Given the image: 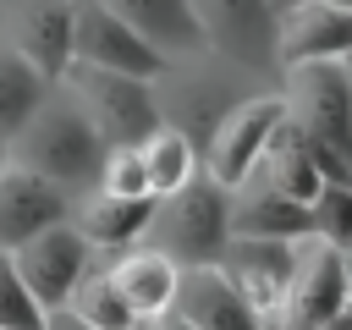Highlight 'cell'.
<instances>
[{
    "label": "cell",
    "instance_id": "obj_1",
    "mask_svg": "<svg viewBox=\"0 0 352 330\" xmlns=\"http://www.w3.org/2000/svg\"><path fill=\"white\" fill-rule=\"evenodd\" d=\"M104 138H99V126L82 116V104L72 99V94H44V104L22 121V132L6 143V160H16V165H28V170H38L44 182H55V187H82V182H94L99 176V160H104Z\"/></svg>",
    "mask_w": 352,
    "mask_h": 330
},
{
    "label": "cell",
    "instance_id": "obj_2",
    "mask_svg": "<svg viewBox=\"0 0 352 330\" xmlns=\"http://www.w3.org/2000/svg\"><path fill=\"white\" fill-rule=\"evenodd\" d=\"M286 121L308 138L324 176L352 182V66L346 60H308L286 66Z\"/></svg>",
    "mask_w": 352,
    "mask_h": 330
},
{
    "label": "cell",
    "instance_id": "obj_3",
    "mask_svg": "<svg viewBox=\"0 0 352 330\" xmlns=\"http://www.w3.org/2000/svg\"><path fill=\"white\" fill-rule=\"evenodd\" d=\"M148 236H154V248L170 253L176 264L220 258V248H226V236H231V187H220L209 170L192 176L187 187H176V192L160 198Z\"/></svg>",
    "mask_w": 352,
    "mask_h": 330
},
{
    "label": "cell",
    "instance_id": "obj_4",
    "mask_svg": "<svg viewBox=\"0 0 352 330\" xmlns=\"http://www.w3.org/2000/svg\"><path fill=\"white\" fill-rule=\"evenodd\" d=\"M60 82H72V99L82 104V116L99 126L104 143H143V138L160 126L154 77H132V72H110V66L72 60Z\"/></svg>",
    "mask_w": 352,
    "mask_h": 330
},
{
    "label": "cell",
    "instance_id": "obj_5",
    "mask_svg": "<svg viewBox=\"0 0 352 330\" xmlns=\"http://www.w3.org/2000/svg\"><path fill=\"white\" fill-rule=\"evenodd\" d=\"M341 308H346V253L314 231L297 236V258H292V280H286L275 330H314Z\"/></svg>",
    "mask_w": 352,
    "mask_h": 330
},
{
    "label": "cell",
    "instance_id": "obj_6",
    "mask_svg": "<svg viewBox=\"0 0 352 330\" xmlns=\"http://www.w3.org/2000/svg\"><path fill=\"white\" fill-rule=\"evenodd\" d=\"M88 253H94V248H88V236H82L72 220H50V226H38L33 236H22V242L11 248L28 292H33L44 308H66V302H72L77 280L88 275Z\"/></svg>",
    "mask_w": 352,
    "mask_h": 330
},
{
    "label": "cell",
    "instance_id": "obj_7",
    "mask_svg": "<svg viewBox=\"0 0 352 330\" xmlns=\"http://www.w3.org/2000/svg\"><path fill=\"white\" fill-rule=\"evenodd\" d=\"M0 28H6V44L28 66H38L50 82L66 77L72 33H77V0H0Z\"/></svg>",
    "mask_w": 352,
    "mask_h": 330
},
{
    "label": "cell",
    "instance_id": "obj_8",
    "mask_svg": "<svg viewBox=\"0 0 352 330\" xmlns=\"http://www.w3.org/2000/svg\"><path fill=\"white\" fill-rule=\"evenodd\" d=\"M280 116H286L280 94H253V99H242L236 110H226L220 126H214V138H209L204 170H209L220 187H242V182L253 176V165H258L270 132L280 126Z\"/></svg>",
    "mask_w": 352,
    "mask_h": 330
},
{
    "label": "cell",
    "instance_id": "obj_9",
    "mask_svg": "<svg viewBox=\"0 0 352 330\" xmlns=\"http://www.w3.org/2000/svg\"><path fill=\"white\" fill-rule=\"evenodd\" d=\"M292 258H297V242H286V236H242V231H231L214 264H220V270L236 280V292L258 308L264 330H275V314H280L286 280H292Z\"/></svg>",
    "mask_w": 352,
    "mask_h": 330
},
{
    "label": "cell",
    "instance_id": "obj_10",
    "mask_svg": "<svg viewBox=\"0 0 352 330\" xmlns=\"http://www.w3.org/2000/svg\"><path fill=\"white\" fill-rule=\"evenodd\" d=\"M72 60L88 66H110V72H132V77H160L170 60L138 33L126 28L110 6L99 0H77V33H72Z\"/></svg>",
    "mask_w": 352,
    "mask_h": 330
},
{
    "label": "cell",
    "instance_id": "obj_11",
    "mask_svg": "<svg viewBox=\"0 0 352 330\" xmlns=\"http://www.w3.org/2000/svg\"><path fill=\"white\" fill-rule=\"evenodd\" d=\"M204 50L242 66H275V6L270 0H192Z\"/></svg>",
    "mask_w": 352,
    "mask_h": 330
},
{
    "label": "cell",
    "instance_id": "obj_12",
    "mask_svg": "<svg viewBox=\"0 0 352 330\" xmlns=\"http://www.w3.org/2000/svg\"><path fill=\"white\" fill-rule=\"evenodd\" d=\"M352 60V11L336 0H297L275 16V66Z\"/></svg>",
    "mask_w": 352,
    "mask_h": 330
},
{
    "label": "cell",
    "instance_id": "obj_13",
    "mask_svg": "<svg viewBox=\"0 0 352 330\" xmlns=\"http://www.w3.org/2000/svg\"><path fill=\"white\" fill-rule=\"evenodd\" d=\"M176 314H187L198 330H264L258 308L236 292V280L204 258V264H182V286H176Z\"/></svg>",
    "mask_w": 352,
    "mask_h": 330
},
{
    "label": "cell",
    "instance_id": "obj_14",
    "mask_svg": "<svg viewBox=\"0 0 352 330\" xmlns=\"http://www.w3.org/2000/svg\"><path fill=\"white\" fill-rule=\"evenodd\" d=\"M66 204H72L66 187L6 160V148H0V248H16L22 236H33L50 220H66Z\"/></svg>",
    "mask_w": 352,
    "mask_h": 330
},
{
    "label": "cell",
    "instance_id": "obj_15",
    "mask_svg": "<svg viewBox=\"0 0 352 330\" xmlns=\"http://www.w3.org/2000/svg\"><path fill=\"white\" fill-rule=\"evenodd\" d=\"M110 275H116L126 308L138 314V324L154 319V314H165V308L176 302V286H182V264H176L170 253H160V248H138V242L110 264Z\"/></svg>",
    "mask_w": 352,
    "mask_h": 330
},
{
    "label": "cell",
    "instance_id": "obj_16",
    "mask_svg": "<svg viewBox=\"0 0 352 330\" xmlns=\"http://www.w3.org/2000/svg\"><path fill=\"white\" fill-rule=\"evenodd\" d=\"M231 231H242V236H286V242H297V236L314 231V214H308V204L280 198L264 176H248L242 187H231Z\"/></svg>",
    "mask_w": 352,
    "mask_h": 330
},
{
    "label": "cell",
    "instance_id": "obj_17",
    "mask_svg": "<svg viewBox=\"0 0 352 330\" xmlns=\"http://www.w3.org/2000/svg\"><path fill=\"white\" fill-rule=\"evenodd\" d=\"M253 176H264L280 198H292V204H308L319 187H324V165L314 160V148H308V138L280 116V126L270 132V143H264V154H258V165H253Z\"/></svg>",
    "mask_w": 352,
    "mask_h": 330
},
{
    "label": "cell",
    "instance_id": "obj_18",
    "mask_svg": "<svg viewBox=\"0 0 352 330\" xmlns=\"http://www.w3.org/2000/svg\"><path fill=\"white\" fill-rule=\"evenodd\" d=\"M154 209H160L154 192H143V198H116V192H99V187H94V198H82V209H77L72 226L88 236V248H132V242L148 236Z\"/></svg>",
    "mask_w": 352,
    "mask_h": 330
},
{
    "label": "cell",
    "instance_id": "obj_19",
    "mask_svg": "<svg viewBox=\"0 0 352 330\" xmlns=\"http://www.w3.org/2000/svg\"><path fill=\"white\" fill-rule=\"evenodd\" d=\"M99 6H110L126 28H138L165 60H170V55H192V50H204L192 0H99Z\"/></svg>",
    "mask_w": 352,
    "mask_h": 330
},
{
    "label": "cell",
    "instance_id": "obj_20",
    "mask_svg": "<svg viewBox=\"0 0 352 330\" xmlns=\"http://www.w3.org/2000/svg\"><path fill=\"white\" fill-rule=\"evenodd\" d=\"M50 88H55V82H50L38 66H28L11 44H0V148L22 132V121L44 104Z\"/></svg>",
    "mask_w": 352,
    "mask_h": 330
},
{
    "label": "cell",
    "instance_id": "obj_21",
    "mask_svg": "<svg viewBox=\"0 0 352 330\" xmlns=\"http://www.w3.org/2000/svg\"><path fill=\"white\" fill-rule=\"evenodd\" d=\"M138 148H143V170H148V192L154 198H165V192H176V187H187L198 176V154H192V138L182 126L160 121Z\"/></svg>",
    "mask_w": 352,
    "mask_h": 330
},
{
    "label": "cell",
    "instance_id": "obj_22",
    "mask_svg": "<svg viewBox=\"0 0 352 330\" xmlns=\"http://www.w3.org/2000/svg\"><path fill=\"white\" fill-rule=\"evenodd\" d=\"M66 308H72L88 330H138V314L126 308V297H121V286H116L110 270H88V275L77 280V292H72Z\"/></svg>",
    "mask_w": 352,
    "mask_h": 330
},
{
    "label": "cell",
    "instance_id": "obj_23",
    "mask_svg": "<svg viewBox=\"0 0 352 330\" xmlns=\"http://www.w3.org/2000/svg\"><path fill=\"white\" fill-rule=\"evenodd\" d=\"M50 324V308L28 292L11 248H0V330H44Z\"/></svg>",
    "mask_w": 352,
    "mask_h": 330
},
{
    "label": "cell",
    "instance_id": "obj_24",
    "mask_svg": "<svg viewBox=\"0 0 352 330\" xmlns=\"http://www.w3.org/2000/svg\"><path fill=\"white\" fill-rule=\"evenodd\" d=\"M308 214H314V236L346 248V242H352V182L324 176V187L308 198Z\"/></svg>",
    "mask_w": 352,
    "mask_h": 330
},
{
    "label": "cell",
    "instance_id": "obj_25",
    "mask_svg": "<svg viewBox=\"0 0 352 330\" xmlns=\"http://www.w3.org/2000/svg\"><path fill=\"white\" fill-rule=\"evenodd\" d=\"M94 187H99V192H116V198H143V192H148L143 148H138V143H110V148H104V160H99Z\"/></svg>",
    "mask_w": 352,
    "mask_h": 330
},
{
    "label": "cell",
    "instance_id": "obj_26",
    "mask_svg": "<svg viewBox=\"0 0 352 330\" xmlns=\"http://www.w3.org/2000/svg\"><path fill=\"white\" fill-rule=\"evenodd\" d=\"M138 330H198L187 314H176V308H165V314H154V319H143Z\"/></svg>",
    "mask_w": 352,
    "mask_h": 330
},
{
    "label": "cell",
    "instance_id": "obj_27",
    "mask_svg": "<svg viewBox=\"0 0 352 330\" xmlns=\"http://www.w3.org/2000/svg\"><path fill=\"white\" fill-rule=\"evenodd\" d=\"M44 330H88V324H82L72 308H50V324H44Z\"/></svg>",
    "mask_w": 352,
    "mask_h": 330
},
{
    "label": "cell",
    "instance_id": "obj_28",
    "mask_svg": "<svg viewBox=\"0 0 352 330\" xmlns=\"http://www.w3.org/2000/svg\"><path fill=\"white\" fill-rule=\"evenodd\" d=\"M314 330H352V308H341V314H330L324 324H314Z\"/></svg>",
    "mask_w": 352,
    "mask_h": 330
},
{
    "label": "cell",
    "instance_id": "obj_29",
    "mask_svg": "<svg viewBox=\"0 0 352 330\" xmlns=\"http://www.w3.org/2000/svg\"><path fill=\"white\" fill-rule=\"evenodd\" d=\"M341 253H346V308H352V242H346Z\"/></svg>",
    "mask_w": 352,
    "mask_h": 330
},
{
    "label": "cell",
    "instance_id": "obj_30",
    "mask_svg": "<svg viewBox=\"0 0 352 330\" xmlns=\"http://www.w3.org/2000/svg\"><path fill=\"white\" fill-rule=\"evenodd\" d=\"M270 6H275V16H280V11H286V6H297V0H270Z\"/></svg>",
    "mask_w": 352,
    "mask_h": 330
},
{
    "label": "cell",
    "instance_id": "obj_31",
    "mask_svg": "<svg viewBox=\"0 0 352 330\" xmlns=\"http://www.w3.org/2000/svg\"><path fill=\"white\" fill-rule=\"evenodd\" d=\"M336 6H341V11H352V0H336Z\"/></svg>",
    "mask_w": 352,
    "mask_h": 330
},
{
    "label": "cell",
    "instance_id": "obj_32",
    "mask_svg": "<svg viewBox=\"0 0 352 330\" xmlns=\"http://www.w3.org/2000/svg\"><path fill=\"white\" fill-rule=\"evenodd\" d=\"M346 66H352V60H346Z\"/></svg>",
    "mask_w": 352,
    "mask_h": 330
}]
</instances>
